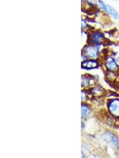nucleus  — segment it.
<instances>
[{"label": "nucleus", "instance_id": "nucleus-2", "mask_svg": "<svg viewBox=\"0 0 119 158\" xmlns=\"http://www.w3.org/2000/svg\"><path fill=\"white\" fill-rule=\"evenodd\" d=\"M84 52L88 56L92 58H96L98 55V50L93 47H86Z\"/></svg>", "mask_w": 119, "mask_h": 158}, {"label": "nucleus", "instance_id": "nucleus-10", "mask_svg": "<svg viewBox=\"0 0 119 158\" xmlns=\"http://www.w3.org/2000/svg\"><path fill=\"white\" fill-rule=\"evenodd\" d=\"M81 27L82 28H85L86 27V21L85 20H81Z\"/></svg>", "mask_w": 119, "mask_h": 158}, {"label": "nucleus", "instance_id": "nucleus-3", "mask_svg": "<svg viewBox=\"0 0 119 158\" xmlns=\"http://www.w3.org/2000/svg\"><path fill=\"white\" fill-rule=\"evenodd\" d=\"M103 38V35L99 32H94L92 35V42L95 44H98L101 42Z\"/></svg>", "mask_w": 119, "mask_h": 158}, {"label": "nucleus", "instance_id": "nucleus-1", "mask_svg": "<svg viewBox=\"0 0 119 158\" xmlns=\"http://www.w3.org/2000/svg\"><path fill=\"white\" fill-rule=\"evenodd\" d=\"M111 114L115 117H119V100H114L109 105Z\"/></svg>", "mask_w": 119, "mask_h": 158}, {"label": "nucleus", "instance_id": "nucleus-7", "mask_svg": "<svg viewBox=\"0 0 119 158\" xmlns=\"http://www.w3.org/2000/svg\"><path fill=\"white\" fill-rule=\"evenodd\" d=\"M89 113V108L85 105L81 106V117L83 118H85L88 116Z\"/></svg>", "mask_w": 119, "mask_h": 158}, {"label": "nucleus", "instance_id": "nucleus-8", "mask_svg": "<svg viewBox=\"0 0 119 158\" xmlns=\"http://www.w3.org/2000/svg\"><path fill=\"white\" fill-rule=\"evenodd\" d=\"M98 2L101 8L104 11L107 12V4H105L104 2H103L102 0H98Z\"/></svg>", "mask_w": 119, "mask_h": 158}, {"label": "nucleus", "instance_id": "nucleus-9", "mask_svg": "<svg viewBox=\"0 0 119 158\" xmlns=\"http://www.w3.org/2000/svg\"><path fill=\"white\" fill-rule=\"evenodd\" d=\"M89 83V80H88L87 78H83L82 80V84L84 85H87Z\"/></svg>", "mask_w": 119, "mask_h": 158}, {"label": "nucleus", "instance_id": "nucleus-5", "mask_svg": "<svg viewBox=\"0 0 119 158\" xmlns=\"http://www.w3.org/2000/svg\"><path fill=\"white\" fill-rule=\"evenodd\" d=\"M81 67L86 69H93L98 67V63L94 60L86 61L82 63Z\"/></svg>", "mask_w": 119, "mask_h": 158}, {"label": "nucleus", "instance_id": "nucleus-4", "mask_svg": "<svg viewBox=\"0 0 119 158\" xmlns=\"http://www.w3.org/2000/svg\"><path fill=\"white\" fill-rule=\"evenodd\" d=\"M107 12L111 15L114 19L115 20H119V14L117 11L113 8V6L107 4Z\"/></svg>", "mask_w": 119, "mask_h": 158}, {"label": "nucleus", "instance_id": "nucleus-11", "mask_svg": "<svg viewBox=\"0 0 119 158\" xmlns=\"http://www.w3.org/2000/svg\"><path fill=\"white\" fill-rule=\"evenodd\" d=\"M82 1H83V0H82Z\"/></svg>", "mask_w": 119, "mask_h": 158}, {"label": "nucleus", "instance_id": "nucleus-6", "mask_svg": "<svg viewBox=\"0 0 119 158\" xmlns=\"http://www.w3.org/2000/svg\"><path fill=\"white\" fill-rule=\"evenodd\" d=\"M106 67L109 69L113 70L117 68V65L115 62V60L112 58H107L106 61Z\"/></svg>", "mask_w": 119, "mask_h": 158}]
</instances>
